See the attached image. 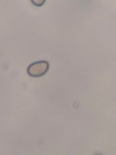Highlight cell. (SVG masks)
<instances>
[{
    "mask_svg": "<svg viewBox=\"0 0 116 155\" xmlns=\"http://www.w3.org/2000/svg\"><path fill=\"white\" fill-rule=\"evenodd\" d=\"M49 69V64L45 61H40L31 64L27 69L29 75L33 77H39L45 74Z\"/></svg>",
    "mask_w": 116,
    "mask_h": 155,
    "instance_id": "cell-1",
    "label": "cell"
},
{
    "mask_svg": "<svg viewBox=\"0 0 116 155\" xmlns=\"http://www.w3.org/2000/svg\"><path fill=\"white\" fill-rule=\"evenodd\" d=\"M32 3L36 7H41L45 3L46 0H31Z\"/></svg>",
    "mask_w": 116,
    "mask_h": 155,
    "instance_id": "cell-2",
    "label": "cell"
}]
</instances>
